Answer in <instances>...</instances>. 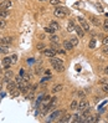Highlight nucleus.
I'll return each mask as SVG.
<instances>
[{
    "instance_id": "obj_1",
    "label": "nucleus",
    "mask_w": 108,
    "mask_h": 123,
    "mask_svg": "<svg viewBox=\"0 0 108 123\" xmlns=\"http://www.w3.org/2000/svg\"><path fill=\"white\" fill-rule=\"evenodd\" d=\"M67 14H68V10H67V8H65V6H57V8L54 10V15L56 18H59V19L65 18Z\"/></svg>"
},
{
    "instance_id": "obj_2",
    "label": "nucleus",
    "mask_w": 108,
    "mask_h": 123,
    "mask_svg": "<svg viewBox=\"0 0 108 123\" xmlns=\"http://www.w3.org/2000/svg\"><path fill=\"white\" fill-rule=\"evenodd\" d=\"M65 113V110H56L52 114H50L48 116V122H52V121H55V119H57V118H61V116Z\"/></svg>"
},
{
    "instance_id": "obj_3",
    "label": "nucleus",
    "mask_w": 108,
    "mask_h": 123,
    "mask_svg": "<svg viewBox=\"0 0 108 123\" xmlns=\"http://www.w3.org/2000/svg\"><path fill=\"white\" fill-rule=\"evenodd\" d=\"M78 21H80V24H81V27L83 29L84 31H91V27L88 25V23L83 18H78Z\"/></svg>"
},
{
    "instance_id": "obj_4",
    "label": "nucleus",
    "mask_w": 108,
    "mask_h": 123,
    "mask_svg": "<svg viewBox=\"0 0 108 123\" xmlns=\"http://www.w3.org/2000/svg\"><path fill=\"white\" fill-rule=\"evenodd\" d=\"M88 107V102H87V99H84V98H82L80 102H78V107H77V110L78 111H83V110H86V108Z\"/></svg>"
},
{
    "instance_id": "obj_5",
    "label": "nucleus",
    "mask_w": 108,
    "mask_h": 123,
    "mask_svg": "<svg viewBox=\"0 0 108 123\" xmlns=\"http://www.w3.org/2000/svg\"><path fill=\"white\" fill-rule=\"evenodd\" d=\"M12 6V3L10 1V0H3L1 3H0V9H5V10H8L10 9Z\"/></svg>"
},
{
    "instance_id": "obj_6",
    "label": "nucleus",
    "mask_w": 108,
    "mask_h": 123,
    "mask_svg": "<svg viewBox=\"0 0 108 123\" xmlns=\"http://www.w3.org/2000/svg\"><path fill=\"white\" fill-rule=\"evenodd\" d=\"M44 55H45L46 57H50V59H51V57H55L56 51H55L54 49H45V50H44Z\"/></svg>"
},
{
    "instance_id": "obj_7",
    "label": "nucleus",
    "mask_w": 108,
    "mask_h": 123,
    "mask_svg": "<svg viewBox=\"0 0 108 123\" xmlns=\"http://www.w3.org/2000/svg\"><path fill=\"white\" fill-rule=\"evenodd\" d=\"M82 122H87V123H93V122H99V116H90L87 119H82Z\"/></svg>"
},
{
    "instance_id": "obj_8",
    "label": "nucleus",
    "mask_w": 108,
    "mask_h": 123,
    "mask_svg": "<svg viewBox=\"0 0 108 123\" xmlns=\"http://www.w3.org/2000/svg\"><path fill=\"white\" fill-rule=\"evenodd\" d=\"M3 63L5 66V70H9L10 65L12 63V59H11V57H5V59H3Z\"/></svg>"
},
{
    "instance_id": "obj_9",
    "label": "nucleus",
    "mask_w": 108,
    "mask_h": 123,
    "mask_svg": "<svg viewBox=\"0 0 108 123\" xmlns=\"http://www.w3.org/2000/svg\"><path fill=\"white\" fill-rule=\"evenodd\" d=\"M11 42H12V37H10V36H5V37L0 39V44L1 45H8L9 46V44H11Z\"/></svg>"
},
{
    "instance_id": "obj_10",
    "label": "nucleus",
    "mask_w": 108,
    "mask_h": 123,
    "mask_svg": "<svg viewBox=\"0 0 108 123\" xmlns=\"http://www.w3.org/2000/svg\"><path fill=\"white\" fill-rule=\"evenodd\" d=\"M62 46H63V49L66 50V51H70V50L73 49V45H72L71 41H68V40H65L63 44H62Z\"/></svg>"
},
{
    "instance_id": "obj_11",
    "label": "nucleus",
    "mask_w": 108,
    "mask_h": 123,
    "mask_svg": "<svg viewBox=\"0 0 108 123\" xmlns=\"http://www.w3.org/2000/svg\"><path fill=\"white\" fill-rule=\"evenodd\" d=\"M12 76H14L12 71L6 70V71H5V76H4V81H5V82H9V81H10V78H11Z\"/></svg>"
},
{
    "instance_id": "obj_12",
    "label": "nucleus",
    "mask_w": 108,
    "mask_h": 123,
    "mask_svg": "<svg viewBox=\"0 0 108 123\" xmlns=\"http://www.w3.org/2000/svg\"><path fill=\"white\" fill-rule=\"evenodd\" d=\"M75 30H76V32H77V35H78V37H83V36H84V30H83V29L81 27V26H76L75 27Z\"/></svg>"
},
{
    "instance_id": "obj_13",
    "label": "nucleus",
    "mask_w": 108,
    "mask_h": 123,
    "mask_svg": "<svg viewBox=\"0 0 108 123\" xmlns=\"http://www.w3.org/2000/svg\"><path fill=\"white\" fill-rule=\"evenodd\" d=\"M9 18V11L5 9H0V19H8Z\"/></svg>"
},
{
    "instance_id": "obj_14",
    "label": "nucleus",
    "mask_w": 108,
    "mask_h": 123,
    "mask_svg": "<svg viewBox=\"0 0 108 123\" xmlns=\"http://www.w3.org/2000/svg\"><path fill=\"white\" fill-rule=\"evenodd\" d=\"M90 20H91V23H92L93 25H96V26H99V25H101L99 19H97V16H95V15H91V16H90Z\"/></svg>"
},
{
    "instance_id": "obj_15",
    "label": "nucleus",
    "mask_w": 108,
    "mask_h": 123,
    "mask_svg": "<svg viewBox=\"0 0 108 123\" xmlns=\"http://www.w3.org/2000/svg\"><path fill=\"white\" fill-rule=\"evenodd\" d=\"M50 62H51L52 66H55V65H59V63H63L61 59H56V57H51V59H50Z\"/></svg>"
},
{
    "instance_id": "obj_16",
    "label": "nucleus",
    "mask_w": 108,
    "mask_h": 123,
    "mask_svg": "<svg viewBox=\"0 0 108 123\" xmlns=\"http://www.w3.org/2000/svg\"><path fill=\"white\" fill-rule=\"evenodd\" d=\"M75 23H73V21H72V20H70L68 21V24H67V31L68 32H71V31H73L75 30Z\"/></svg>"
},
{
    "instance_id": "obj_17",
    "label": "nucleus",
    "mask_w": 108,
    "mask_h": 123,
    "mask_svg": "<svg viewBox=\"0 0 108 123\" xmlns=\"http://www.w3.org/2000/svg\"><path fill=\"white\" fill-rule=\"evenodd\" d=\"M8 52H9V46L0 44V54H8Z\"/></svg>"
},
{
    "instance_id": "obj_18",
    "label": "nucleus",
    "mask_w": 108,
    "mask_h": 123,
    "mask_svg": "<svg viewBox=\"0 0 108 123\" xmlns=\"http://www.w3.org/2000/svg\"><path fill=\"white\" fill-rule=\"evenodd\" d=\"M54 68L57 71V72H63L65 71V66H63V63H59V65H55Z\"/></svg>"
},
{
    "instance_id": "obj_19",
    "label": "nucleus",
    "mask_w": 108,
    "mask_h": 123,
    "mask_svg": "<svg viewBox=\"0 0 108 123\" xmlns=\"http://www.w3.org/2000/svg\"><path fill=\"white\" fill-rule=\"evenodd\" d=\"M6 88H8V91L10 92V91H12L14 88H16V83H15V82L9 81V82H8V86H6Z\"/></svg>"
},
{
    "instance_id": "obj_20",
    "label": "nucleus",
    "mask_w": 108,
    "mask_h": 123,
    "mask_svg": "<svg viewBox=\"0 0 108 123\" xmlns=\"http://www.w3.org/2000/svg\"><path fill=\"white\" fill-rule=\"evenodd\" d=\"M71 119V114H65L63 117H61L60 119H59V122H61V123H65V122H68Z\"/></svg>"
},
{
    "instance_id": "obj_21",
    "label": "nucleus",
    "mask_w": 108,
    "mask_h": 123,
    "mask_svg": "<svg viewBox=\"0 0 108 123\" xmlns=\"http://www.w3.org/2000/svg\"><path fill=\"white\" fill-rule=\"evenodd\" d=\"M82 112H83V113H82V117H83V118L88 117V116L91 114V108H90V106H88L87 108H86V110H83Z\"/></svg>"
},
{
    "instance_id": "obj_22",
    "label": "nucleus",
    "mask_w": 108,
    "mask_h": 123,
    "mask_svg": "<svg viewBox=\"0 0 108 123\" xmlns=\"http://www.w3.org/2000/svg\"><path fill=\"white\" fill-rule=\"evenodd\" d=\"M73 123H77V122H82V116H80V114H75L73 116V118L71 119Z\"/></svg>"
},
{
    "instance_id": "obj_23",
    "label": "nucleus",
    "mask_w": 108,
    "mask_h": 123,
    "mask_svg": "<svg viewBox=\"0 0 108 123\" xmlns=\"http://www.w3.org/2000/svg\"><path fill=\"white\" fill-rule=\"evenodd\" d=\"M20 93H21V92H20V90H19L18 87H16V88H14L12 91H10V95H11L12 97H18Z\"/></svg>"
},
{
    "instance_id": "obj_24",
    "label": "nucleus",
    "mask_w": 108,
    "mask_h": 123,
    "mask_svg": "<svg viewBox=\"0 0 108 123\" xmlns=\"http://www.w3.org/2000/svg\"><path fill=\"white\" fill-rule=\"evenodd\" d=\"M50 26H52L56 31H57V30H60V24H59V23H56V21H51V23H50Z\"/></svg>"
},
{
    "instance_id": "obj_25",
    "label": "nucleus",
    "mask_w": 108,
    "mask_h": 123,
    "mask_svg": "<svg viewBox=\"0 0 108 123\" xmlns=\"http://www.w3.org/2000/svg\"><path fill=\"white\" fill-rule=\"evenodd\" d=\"M77 107H78V102L76 99H73L71 102V105H70V108H71V110H77Z\"/></svg>"
},
{
    "instance_id": "obj_26",
    "label": "nucleus",
    "mask_w": 108,
    "mask_h": 123,
    "mask_svg": "<svg viewBox=\"0 0 108 123\" xmlns=\"http://www.w3.org/2000/svg\"><path fill=\"white\" fill-rule=\"evenodd\" d=\"M56 30H55V29L52 27V26H46L45 27V32H48V34H54Z\"/></svg>"
},
{
    "instance_id": "obj_27",
    "label": "nucleus",
    "mask_w": 108,
    "mask_h": 123,
    "mask_svg": "<svg viewBox=\"0 0 108 123\" xmlns=\"http://www.w3.org/2000/svg\"><path fill=\"white\" fill-rule=\"evenodd\" d=\"M96 44H97L96 39H92V40L90 41V44H88V47H90V49H95V47H96Z\"/></svg>"
},
{
    "instance_id": "obj_28",
    "label": "nucleus",
    "mask_w": 108,
    "mask_h": 123,
    "mask_svg": "<svg viewBox=\"0 0 108 123\" xmlns=\"http://www.w3.org/2000/svg\"><path fill=\"white\" fill-rule=\"evenodd\" d=\"M62 90V85H56V86H54V88H52V91L56 93V92H60Z\"/></svg>"
},
{
    "instance_id": "obj_29",
    "label": "nucleus",
    "mask_w": 108,
    "mask_h": 123,
    "mask_svg": "<svg viewBox=\"0 0 108 123\" xmlns=\"http://www.w3.org/2000/svg\"><path fill=\"white\" fill-rule=\"evenodd\" d=\"M50 41H51V42H59V36H57V35H51V37H50Z\"/></svg>"
},
{
    "instance_id": "obj_30",
    "label": "nucleus",
    "mask_w": 108,
    "mask_h": 123,
    "mask_svg": "<svg viewBox=\"0 0 108 123\" xmlns=\"http://www.w3.org/2000/svg\"><path fill=\"white\" fill-rule=\"evenodd\" d=\"M70 41H71V44L73 45V46H77V45H78V39H77V37H72Z\"/></svg>"
},
{
    "instance_id": "obj_31",
    "label": "nucleus",
    "mask_w": 108,
    "mask_h": 123,
    "mask_svg": "<svg viewBox=\"0 0 108 123\" xmlns=\"http://www.w3.org/2000/svg\"><path fill=\"white\" fill-rule=\"evenodd\" d=\"M103 30H104L106 32H108V19H106L104 23H103Z\"/></svg>"
},
{
    "instance_id": "obj_32",
    "label": "nucleus",
    "mask_w": 108,
    "mask_h": 123,
    "mask_svg": "<svg viewBox=\"0 0 108 123\" xmlns=\"http://www.w3.org/2000/svg\"><path fill=\"white\" fill-rule=\"evenodd\" d=\"M5 27H6V21L4 19H1L0 20V29H5Z\"/></svg>"
},
{
    "instance_id": "obj_33",
    "label": "nucleus",
    "mask_w": 108,
    "mask_h": 123,
    "mask_svg": "<svg viewBox=\"0 0 108 123\" xmlns=\"http://www.w3.org/2000/svg\"><path fill=\"white\" fill-rule=\"evenodd\" d=\"M50 4H51V5H60L61 1H60V0H50Z\"/></svg>"
},
{
    "instance_id": "obj_34",
    "label": "nucleus",
    "mask_w": 108,
    "mask_h": 123,
    "mask_svg": "<svg viewBox=\"0 0 108 123\" xmlns=\"http://www.w3.org/2000/svg\"><path fill=\"white\" fill-rule=\"evenodd\" d=\"M102 91H103L104 93H108V83L102 85Z\"/></svg>"
},
{
    "instance_id": "obj_35",
    "label": "nucleus",
    "mask_w": 108,
    "mask_h": 123,
    "mask_svg": "<svg viewBox=\"0 0 108 123\" xmlns=\"http://www.w3.org/2000/svg\"><path fill=\"white\" fill-rule=\"evenodd\" d=\"M50 101H51V97H50V96H45V98H44V105L50 103Z\"/></svg>"
},
{
    "instance_id": "obj_36",
    "label": "nucleus",
    "mask_w": 108,
    "mask_h": 123,
    "mask_svg": "<svg viewBox=\"0 0 108 123\" xmlns=\"http://www.w3.org/2000/svg\"><path fill=\"white\" fill-rule=\"evenodd\" d=\"M77 96L81 97V98H84V97H86V93H84L83 91H78V92H77Z\"/></svg>"
},
{
    "instance_id": "obj_37",
    "label": "nucleus",
    "mask_w": 108,
    "mask_h": 123,
    "mask_svg": "<svg viewBox=\"0 0 108 123\" xmlns=\"http://www.w3.org/2000/svg\"><path fill=\"white\" fill-rule=\"evenodd\" d=\"M34 93H35V91H30V92H29V95L26 96V98H27V99H32V97H34Z\"/></svg>"
},
{
    "instance_id": "obj_38",
    "label": "nucleus",
    "mask_w": 108,
    "mask_h": 123,
    "mask_svg": "<svg viewBox=\"0 0 108 123\" xmlns=\"http://www.w3.org/2000/svg\"><path fill=\"white\" fill-rule=\"evenodd\" d=\"M36 49H37V50H40V51H41V50H45V45H44V44H37Z\"/></svg>"
},
{
    "instance_id": "obj_39",
    "label": "nucleus",
    "mask_w": 108,
    "mask_h": 123,
    "mask_svg": "<svg viewBox=\"0 0 108 123\" xmlns=\"http://www.w3.org/2000/svg\"><path fill=\"white\" fill-rule=\"evenodd\" d=\"M98 83H101V85H104V83H108V80H107V78H101L99 81H98Z\"/></svg>"
},
{
    "instance_id": "obj_40",
    "label": "nucleus",
    "mask_w": 108,
    "mask_h": 123,
    "mask_svg": "<svg viewBox=\"0 0 108 123\" xmlns=\"http://www.w3.org/2000/svg\"><path fill=\"white\" fill-rule=\"evenodd\" d=\"M102 51H103V54H104V55H108V45H104V47H103Z\"/></svg>"
},
{
    "instance_id": "obj_41",
    "label": "nucleus",
    "mask_w": 108,
    "mask_h": 123,
    "mask_svg": "<svg viewBox=\"0 0 108 123\" xmlns=\"http://www.w3.org/2000/svg\"><path fill=\"white\" fill-rule=\"evenodd\" d=\"M30 78H31V74H27V75L24 76V80H26V81H29Z\"/></svg>"
},
{
    "instance_id": "obj_42",
    "label": "nucleus",
    "mask_w": 108,
    "mask_h": 123,
    "mask_svg": "<svg viewBox=\"0 0 108 123\" xmlns=\"http://www.w3.org/2000/svg\"><path fill=\"white\" fill-rule=\"evenodd\" d=\"M103 45H108V36L103 37Z\"/></svg>"
},
{
    "instance_id": "obj_43",
    "label": "nucleus",
    "mask_w": 108,
    "mask_h": 123,
    "mask_svg": "<svg viewBox=\"0 0 108 123\" xmlns=\"http://www.w3.org/2000/svg\"><path fill=\"white\" fill-rule=\"evenodd\" d=\"M15 81H16V83H19V82H21V81H23V77H19V76H18V77L15 78Z\"/></svg>"
},
{
    "instance_id": "obj_44",
    "label": "nucleus",
    "mask_w": 108,
    "mask_h": 123,
    "mask_svg": "<svg viewBox=\"0 0 108 123\" xmlns=\"http://www.w3.org/2000/svg\"><path fill=\"white\" fill-rule=\"evenodd\" d=\"M11 59H12V63H14V62H16V55H12V56H11Z\"/></svg>"
},
{
    "instance_id": "obj_45",
    "label": "nucleus",
    "mask_w": 108,
    "mask_h": 123,
    "mask_svg": "<svg viewBox=\"0 0 108 123\" xmlns=\"http://www.w3.org/2000/svg\"><path fill=\"white\" fill-rule=\"evenodd\" d=\"M104 72H106V74H107V75H108V66H107V67H106V68H104Z\"/></svg>"
},
{
    "instance_id": "obj_46",
    "label": "nucleus",
    "mask_w": 108,
    "mask_h": 123,
    "mask_svg": "<svg viewBox=\"0 0 108 123\" xmlns=\"http://www.w3.org/2000/svg\"><path fill=\"white\" fill-rule=\"evenodd\" d=\"M39 1H46V0H39Z\"/></svg>"
},
{
    "instance_id": "obj_47",
    "label": "nucleus",
    "mask_w": 108,
    "mask_h": 123,
    "mask_svg": "<svg viewBox=\"0 0 108 123\" xmlns=\"http://www.w3.org/2000/svg\"><path fill=\"white\" fill-rule=\"evenodd\" d=\"M0 88H1V82H0Z\"/></svg>"
},
{
    "instance_id": "obj_48",
    "label": "nucleus",
    "mask_w": 108,
    "mask_h": 123,
    "mask_svg": "<svg viewBox=\"0 0 108 123\" xmlns=\"http://www.w3.org/2000/svg\"><path fill=\"white\" fill-rule=\"evenodd\" d=\"M107 119H108V114H107Z\"/></svg>"
},
{
    "instance_id": "obj_49",
    "label": "nucleus",
    "mask_w": 108,
    "mask_h": 123,
    "mask_svg": "<svg viewBox=\"0 0 108 123\" xmlns=\"http://www.w3.org/2000/svg\"><path fill=\"white\" fill-rule=\"evenodd\" d=\"M0 72H1V68H0Z\"/></svg>"
}]
</instances>
